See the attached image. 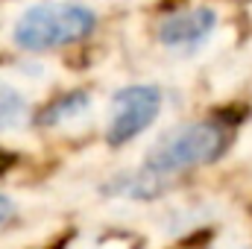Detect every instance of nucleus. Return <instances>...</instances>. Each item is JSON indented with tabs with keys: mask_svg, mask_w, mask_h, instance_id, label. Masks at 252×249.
<instances>
[{
	"mask_svg": "<svg viewBox=\"0 0 252 249\" xmlns=\"http://www.w3.org/2000/svg\"><path fill=\"white\" fill-rule=\"evenodd\" d=\"M214 24H217V15L208 6L182 9L167 15L158 24V41L164 47H196L214 32Z\"/></svg>",
	"mask_w": 252,
	"mask_h": 249,
	"instance_id": "nucleus-4",
	"label": "nucleus"
},
{
	"mask_svg": "<svg viewBox=\"0 0 252 249\" xmlns=\"http://www.w3.org/2000/svg\"><path fill=\"white\" fill-rule=\"evenodd\" d=\"M9 214H12V202L0 193V223H6V220H9Z\"/></svg>",
	"mask_w": 252,
	"mask_h": 249,
	"instance_id": "nucleus-8",
	"label": "nucleus"
},
{
	"mask_svg": "<svg viewBox=\"0 0 252 249\" xmlns=\"http://www.w3.org/2000/svg\"><path fill=\"white\" fill-rule=\"evenodd\" d=\"M85 106H88V97L79 94V91H73V94H67V97H62V100H56L50 109H44L38 121H41L44 126H50V124H56V121H64V115H76V112L85 109Z\"/></svg>",
	"mask_w": 252,
	"mask_h": 249,
	"instance_id": "nucleus-6",
	"label": "nucleus"
},
{
	"mask_svg": "<svg viewBox=\"0 0 252 249\" xmlns=\"http://www.w3.org/2000/svg\"><path fill=\"white\" fill-rule=\"evenodd\" d=\"M30 121V103L21 91L0 82V132H15Z\"/></svg>",
	"mask_w": 252,
	"mask_h": 249,
	"instance_id": "nucleus-5",
	"label": "nucleus"
},
{
	"mask_svg": "<svg viewBox=\"0 0 252 249\" xmlns=\"http://www.w3.org/2000/svg\"><path fill=\"white\" fill-rule=\"evenodd\" d=\"M97 27V15L79 3H35L15 24V44L21 50H56L64 44H76L91 35Z\"/></svg>",
	"mask_w": 252,
	"mask_h": 249,
	"instance_id": "nucleus-2",
	"label": "nucleus"
},
{
	"mask_svg": "<svg viewBox=\"0 0 252 249\" xmlns=\"http://www.w3.org/2000/svg\"><path fill=\"white\" fill-rule=\"evenodd\" d=\"M158 109H161V94L156 85H129L118 91L112 100V124L106 141L112 147L129 144L158 118Z\"/></svg>",
	"mask_w": 252,
	"mask_h": 249,
	"instance_id": "nucleus-3",
	"label": "nucleus"
},
{
	"mask_svg": "<svg viewBox=\"0 0 252 249\" xmlns=\"http://www.w3.org/2000/svg\"><path fill=\"white\" fill-rule=\"evenodd\" d=\"M229 144V129L214 121H199V124H185L164 135L150 153H147V173L156 179L185 173L190 167L211 164L223 156Z\"/></svg>",
	"mask_w": 252,
	"mask_h": 249,
	"instance_id": "nucleus-1",
	"label": "nucleus"
},
{
	"mask_svg": "<svg viewBox=\"0 0 252 249\" xmlns=\"http://www.w3.org/2000/svg\"><path fill=\"white\" fill-rule=\"evenodd\" d=\"M15 161H18V156H15V153H9V150H3V147H0V176H3V173H6V170H9V167H12V164H15Z\"/></svg>",
	"mask_w": 252,
	"mask_h": 249,
	"instance_id": "nucleus-7",
	"label": "nucleus"
}]
</instances>
